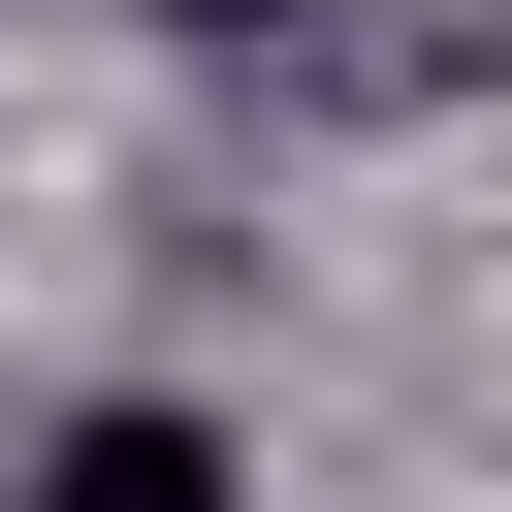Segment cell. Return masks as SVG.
Wrapping results in <instances>:
<instances>
[{
	"label": "cell",
	"instance_id": "6da1fadb",
	"mask_svg": "<svg viewBox=\"0 0 512 512\" xmlns=\"http://www.w3.org/2000/svg\"><path fill=\"white\" fill-rule=\"evenodd\" d=\"M32 512H256V480H224V416H192V384H96V416L32 448Z\"/></svg>",
	"mask_w": 512,
	"mask_h": 512
},
{
	"label": "cell",
	"instance_id": "7a4b0ae2",
	"mask_svg": "<svg viewBox=\"0 0 512 512\" xmlns=\"http://www.w3.org/2000/svg\"><path fill=\"white\" fill-rule=\"evenodd\" d=\"M160 32H256V0H160Z\"/></svg>",
	"mask_w": 512,
	"mask_h": 512
}]
</instances>
